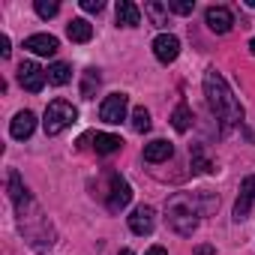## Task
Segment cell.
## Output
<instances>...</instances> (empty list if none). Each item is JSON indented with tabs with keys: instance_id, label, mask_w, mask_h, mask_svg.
Here are the masks:
<instances>
[{
	"instance_id": "2",
	"label": "cell",
	"mask_w": 255,
	"mask_h": 255,
	"mask_svg": "<svg viewBox=\"0 0 255 255\" xmlns=\"http://www.w3.org/2000/svg\"><path fill=\"white\" fill-rule=\"evenodd\" d=\"M165 219L171 225V231H177L180 237H192L195 228H198V216H201V207H198V198L189 195V192H174L165 204Z\"/></svg>"
},
{
	"instance_id": "19",
	"label": "cell",
	"mask_w": 255,
	"mask_h": 255,
	"mask_svg": "<svg viewBox=\"0 0 255 255\" xmlns=\"http://www.w3.org/2000/svg\"><path fill=\"white\" fill-rule=\"evenodd\" d=\"M99 69H84V78H81V96L84 99H93L96 90H99Z\"/></svg>"
},
{
	"instance_id": "20",
	"label": "cell",
	"mask_w": 255,
	"mask_h": 255,
	"mask_svg": "<svg viewBox=\"0 0 255 255\" xmlns=\"http://www.w3.org/2000/svg\"><path fill=\"white\" fill-rule=\"evenodd\" d=\"M9 198L18 204V201H24V198H30V192L24 189V183H21V177H18V171H9Z\"/></svg>"
},
{
	"instance_id": "26",
	"label": "cell",
	"mask_w": 255,
	"mask_h": 255,
	"mask_svg": "<svg viewBox=\"0 0 255 255\" xmlns=\"http://www.w3.org/2000/svg\"><path fill=\"white\" fill-rule=\"evenodd\" d=\"M249 207H252V198H249V195H240V198L234 201V219H237V222L246 219V216H249Z\"/></svg>"
},
{
	"instance_id": "14",
	"label": "cell",
	"mask_w": 255,
	"mask_h": 255,
	"mask_svg": "<svg viewBox=\"0 0 255 255\" xmlns=\"http://www.w3.org/2000/svg\"><path fill=\"white\" fill-rule=\"evenodd\" d=\"M45 78H48V84L63 87V84L72 81V66H69V63H51V66L45 69Z\"/></svg>"
},
{
	"instance_id": "4",
	"label": "cell",
	"mask_w": 255,
	"mask_h": 255,
	"mask_svg": "<svg viewBox=\"0 0 255 255\" xmlns=\"http://www.w3.org/2000/svg\"><path fill=\"white\" fill-rule=\"evenodd\" d=\"M126 108H129V96L126 93H108L99 105V120L114 126V123L126 120Z\"/></svg>"
},
{
	"instance_id": "15",
	"label": "cell",
	"mask_w": 255,
	"mask_h": 255,
	"mask_svg": "<svg viewBox=\"0 0 255 255\" xmlns=\"http://www.w3.org/2000/svg\"><path fill=\"white\" fill-rule=\"evenodd\" d=\"M66 36H69L72 42H90V36H93V27H90L84 18H72V21L66 24Z\"/></svg>"
},
{
	"instance_id": "33",
	"label": "cell",
	"mask_w": 255,
	"mask_h": 255,
	"mask_svg": "<svg viewBox=\"0 0 255 255\" xmlns=\"http://www.w3.org/2000/svg\"><path fill=\"white\" fill-rule=\"evenodd\" d=\"M249 51H252V54H255V39H249Z\"/></svg>"
},
{
	"instance_id": "24",
	"label": "cell",
	"mask_w": 255,
	"mask_h": 255,
	"mask_svg": "<svg viewBox=\"0 0 255 255\" xmlns=\"http://www.w3.org/2000/svg\"><path fill=\"white\" fill-rule=\"evenodd\" d=\"M192 171H201V174H210V171H213V165L204 159L201 147H192Z\"/></svg>"
},
{
	"instance_id": "22",
	"label": "cell",
	"mask_w": 255,
	"mask_h": 255,
	"mask_svg": "<svg viewBox=\"0 0 255 255\" xmlns=\"http://www.w3.org/2000/svg\"><path fill=\"white\" fill-rule=\"evenodd\" d=\"M36 15L39 18H54L57 15V9H60V3H54V0H36Z\"/></svg>"
},
{
	"instance_id": "17",
	"label": "cell",
	"mask_w": 255,
	"mask_h": 255,
	"mask_svg": "<svg viewBox=\"0 0 255 255\" xmlns=\"http://www.w3.org/2000/svg\"><path fill=\"white\" fill-rule=\"evenodd\" d=\"M144 15H147L156 27H168V6L159 3V0H147V3H144Z\"/></svg>"
},
{
	"instance_id": "28",
	"label": "cell",
	"mask_w": 255,
	"mask_h": 255,
	"mask_svg": "<svg viewBox=\"0 0 255 255\" xmlns=\"http://www.w3.org/2000/svg\"><path fill=\"white\" fill-rule=\"evenodd\" d=\"M102 6H105L102 0H81V9L84 12H102Z\"/></svg>"
},
{
	"instance_id": "16",
	"label": "cell",
	"mask_w": 255,
	"mask_h": 255,
	"mask_svg": "<svg viewBox=\"0 0 255 255\" xmlns=\"http://www.w3.org/2000/svg\"><path fill=\"white\" fill-rule=\"evenodd\" d=\"M120 144H123L120 135H108V132H96V135H93V147H96V153H102V156L117 153Z\"/></svg>"
},
{
	"instance_id": "21",
	"label": "cell",
	"mask_w": 255,
	"mask_h": 255,
	"mask_svg": "<svg viewBox=\"0 0 255 255\" xmlns=\"http://www.w3.org/2000/svg\"><path fill=\"white\" fill-rule=\"evenodd\" d=\"M132 129H135V132H147V129H150V111H147L144 105L132 108Z\"/></svg>"
},
{
	"instance_id": "11",
	"label": "cell",
	"mask_w": 255,
	"mask_h": 255,
	"mask_svg": "<svg viewBox=\"0 0 255 255\" xmlns=\"http://www.w3.org/2000/svg\"><path fill=\"white\" fill-rule=\"evenodd\" d=\"M33 129H36V114H33V111H18V114L12 117L9 135H12L15 141H24V138L33 135Z\"/></svg>"
},
{
	"instance_id": "34",
	"label": "cell",
	"mask_w": 255,
	"mask_h": 255,
	"mask_svg": "<svg viewBox=\"0 0 255 255\" xmlns=\"http://www.w3.org/2000/svg\"><path fill=\"white\" fill-rule=\"evenodd\" d=\"M246 3H249V9H255V0H246Z\"/></svg>"
},
{
	"instance_id": "32",
	"label": "cell",
	"mask_w": 255,
	"mask_h": 255,
	"mask_svg": "<svg viewBox=\"0 0 255 255\" xmlns=\"http://www.w3.org/2000/svg\"><path fill=\"white\" fill-rule=\"evenodd\" d=\"M120 255H135V252L132 249H120Z\"/></svg>"
},
{
	"instance_id": "13",
	"label": "cell",
	"mask_w": 255,
	"mask_h": 255,
	"mask_svg": "<svg viewBox=\"0 0 255 255\" xmlns=\"http://www.w3.org/2000/svg\"><path fill=\"white\" fill-rule=\"evenodd\" d=\"M171 153H174V147H171V141H165V138H156V141L144 144V159H147V162H168Z\"/></svg>"
},
{
	"instance_id": "25",
	"label": "cell",
	"mask_w": 255,
	"mask_h": 255,
	"mask_svg": "<svg viewBox=\"0 0 255 255\" xmlns=\"http://www.w3.org/2000/svg\"><path fill=\"white\" fill-rule=\"evenodd\" d=\"M168 12H177V15H192L195 3H189V0H168Z\"/></svg>"
},
{
	"instance_id": "9",
	"label": "cell",
	"mask_w": 255,
	"mask_h": 255,
	"mask_svg": "<svg viewBox=\"0 0 255 255\" xmlns=\"http://www.w3.org/2000/svg\"><path fill=\"white\" fill-rule=\"evenodd\" d=\"M24 48L33 51V54H39V57H51V54H57L60 42H57V36H51V33H33V36L24 39Z\"/></svg>"
},
{
	"instance_id": "8",
	"label": "cell",
	"mask_w": 255,
	"mask_h": 255,
	"mask_svg": "<svg viewBox=\"0 0 255 255\" xmlns=\"http://www.w3.org/2000/svg\"><path fill=\"white\" fill-rule=\"evenodd\" d=\"M204 24H207L213 33H228L231 24H234V15H231V9H225V6H207Z\"/></svg>"
},
{
	"instance_id": "23",
	"label": "cell",
	"mask_w": 255,
	"mask_h": 255,
	"mask_svg": "<svg viewBox=\"0 0 255 255\" xmlns=\"http://www.w3.org/2000/svg\"><path fill=\"white\" fill-rule=\"evenodd\" d=\"M195 198H198V207H201V213H213L216 207H219V198H213L207 189H201V192H195Z\"/></svg>"
},
{
	"instance_id": "5",
	"label": "cell",
	"mask_w": 255,
	"mask_h": 255,
	"mask_svg": "<svg viewBox=\"0 0 255 255\" xmlns=\"http://www.w3.org/2000/svg\"><path fill=\"white\" fill-rule=\"evenodd\" d=\"M45 69L42 66H36L33 60H21L18 63V84L24 87V90H30V93H39L42 87H45Z\"/></svg>"
},
{
	"instance_id": "30",
	"label": "cell",
	"mask_w": 255,
	"mask_h": 255,
	"mask_svg": "<svg viewBox=\"0 0 255 255\" xmlns=\"http://www.w3.org/2000/svg\"><path fill=\"white\" fill-rule=\"evenodd\" d=\"M144 255H168V252H165V249H162V246H150V249H147V252H144Z\"/></svg>"
},
{
	"instance_id": "12",
	"label": "cell",
	"mask_w": 255,
	"mask_h": 255,
	"mask_svg": "<svg viewBox=\"0 0 255 255\" xmlns=\"http://www.w3.org/2000/svg\"><path fill=\"white\" fill-rule=\"evenodd\" d=\"M117 24H123V27H138L141 24V9L132 0H120L117 3Z\"/></svg>"
},
{
	"instance_id": "6",
	"label": "cell",
	"mask_w": 255,
	"mask_h": 255,
	"mask_svg": "<svg viewBox=\"0 0 255 255\" xmlns=\"http://www.w3.org/2000/svg\"><path fill=\"white\" fill-rule=\"evenodd\" d=\"M129 201H132V186L126 183L120 174H111V189H108V201H105L108 210L111 213H120Z\"/></svg>"
},
{
	"instance_id": "7",
	"label": "cell",
	"mask_w": 255,
	"mask_h": 255,
	"mask_svg": "<svg viewBox=\"0 0 255 255\" xmlns=\"http://www.w3.org/2000/svg\"><path fill=\"white\" fill-rule=\"evenodd\" d=\"M153 54H156L159 63H174L177 54H180V39L171 36V33H159L153 39Z\"/></svg>"
},
{
	"instance_id": "10",
	"label": "cell",
	"mask_w": 255,
	"mask_h": 255,
	"mask_svg": "<svg viewBox=\"0 0 255 255\" xmlns=\"http://www.w3.org/2000/svg\"><path fill=\"white\" fill-rule=\"evenodd\" d=\"M153 207H147V204H141V207H135L132 210V216H129V231L132 234H138V237H147V234H153Z\"/></svg>"
},
{
	"instance_id": "1",
	"label": "cell",
	"mask_w": 255,
	"mask_h": 255,
	"mask_svg": "<svg viewBox=\"0 0 255 255\" xmlns=\"http://www.w3.org/2000/svg\"><path fill=\"white\" fill-rule=\"evenodd\" d=\"M204 96H207L210 111L222 120L225 129L243 123V105L237 102V96L231 93L228 81H225L216 69H207V72H204Z\"/></svg>"
},
{
	"instance_id": "18",
	"label": "cell",
	"mask_w": 255,
	"mask_h": 255,
	"mask_svg": "<svg viewBox=\"0 0 255 255\" xmlns=\"http://www.w3.org/2000/svg\"><path fill=\"white\" fill-rule=\"evenodd\" d=\"M171 126H174L177 132H189V126H192V111H189L186 102H180V105L174 108V114H171Z\"/></svg>"
},
{
	"instance_id": "27",
	"label": "cell",
	"mask_w": 255,
	"mask_h": 255,
	"mask_svg": "<svg viewBox=\"0 0 255 255\" xmlns=\"http://www.w3.org/2000/svg\"><path fill=\"white\" fill-rule=\"evenodd\" d=\"M240 195H249V198L255 201V174H249V177L240 183Z\"/></svg>"
},
{
	"instance_id": "3",
	"label": "cell",
	"mask_w": 255,
	"mask_h": 255,
	"mask_svg": "<svg viewBox=\"0 0 255 255\" xmlns=\"http://www.w3.org/2000/svg\"><path fill=\"white\" fill-rule=\"evenodd\" d=\"M75 120H78L75 105L66 102V99H54V102H48V108H45L42 129H45V135H60L66 126H72Z\"/></svg>"
},
{
	"instance_id": "31",
	"label": "cell",
	"mask_w": 255,
	"mask_h": 255,
	"mask_svg": "<svg viewBox=\"0 0 255 255\" xmlns=\"http://www.w3.org/2000/svg\"><path fill=\"white\" fill-rule=\"evenodd\" d=\"M195 252H198V255H210V252H213V246H198Z\"/></svg>"
},
{
	"instance_id": "29",
	"label": "cell",
	"mask_w": 255,
	"mask_h": 255,
	"mask_svg": "<svg viewBox=\"0 0 255 255\" xmlns=\"http://www.w3.org/2000/svg\"><path fill=\"white\" fill-rule=\"evenodd\" d=\"M0 54H3V57L12 54V48H9V36H0Z\"/></svg>"
}]
</instances>
